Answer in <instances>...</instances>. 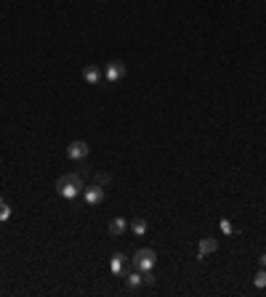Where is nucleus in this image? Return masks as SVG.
I'll use <instances>...</instances> for the list:
<instances>
[{
    "label": "nucleus",
    "instance_id": "1",
    "mask_svg": "<svg viewBox=\"0 0 266 297\" xmlns=\"http://www.w3.org/2000/svg\"><path fill=\"white\" fill-rule=\"evenodd\" d=\"M83 188H85V183H83V175L80 173H67L56 181V191L64 199H75L77 194H83Z\"/></svg>",
    "mask_w": 266,
    "mask_h": 297
},
{
    "label": "nucleus",
    "instance_id": "2",
    "mask_svg": "<svg viewBox=\"0 0 266 297\" xmlns=\"http://www.w3.org/2000/svg\"><path fill=\"white\" fill-rule=\"evenodd\" d=\"M155 263H157V255H155L152 247H141V249H136V252H133V268L136 271L146 273V271L155 268Z\"/></svg>",
    "mask_w": 266,
    "mask_h": 297
},
{
    "label": "nucleus",
    "instance_id": "3",
    "mask_svg": "<svg viewBox=\"0 0 266 297\" xmlns=\"http://www.w3.org/2000/svg\"><path fill=\"white\" fill-rule=\"evenodd\" d=\"M125 72H128V69H125V64L114 58V61H109L107 69H104V77H107V82H117V80L125 77Z\"/></svg>",
    "mask_w": 266,
    "mask_h": 297
},
{
    "label": "nucleus",
    "instance_id": "4",
    "mask_svg": "<svg viewBox=\"0 0 266 297\" xmlns=\"http://www.w3.org/2000/svg\"><path fill=\"white\" fill-rule=\"evenodd\" d=\"M88 151H91V146L85 144V141H72V144L67 146V157L80 162V159H85V157H88Z\"/></svg>",
    "mask_w": 266,
    "mask_h": 297
},
{
    "label": "nucleus",
    "instance_id": "5",
    "mask_svg": "<svg viewBox=\"0 0 266 297\" xmlns=\"http://www.w3.org/2000/svg\"><path fill=\"white\" fill-rule=\"evenodd\" d=\"M109 268H112V276H125L128 273V257L125 255H112V260H109Z\"/></svg>",
    "mask_w": 266,
    "mask_h": 297
},
{
    "label": "nucleus",
    "instance_id": "6",
    "mask_svg": "<svg viewBox=\"0 0 266 297\" xmlns=\"http://www.w3.org/2000/svg\"><path fill=\"white\" fill-rule=\"evenodd\" d=\"M83 196H85L88 205H101V202H104V186L94 183V186L83 188Z\"/></svg>",
    "mask_w": 266,
    "mask_h": 297
},
{
    "label": "nucleus",
    "instance_id": "7",
    "mask_svg": "<svg viewBox=\"0 0 266 297\" xmlns=\"http://www.w3.org/2000/svg\"><path fill=\"white\" fill-rule=\"evenodd\" d=\"M216 249H218V242L216 239H200V244H197V257L202 260L208 255H213Z\"/></svg>",
    "mask_w": 266,
    "mask_h": 297
},
{
    "label": "nucleus",
    "instance_id": "8",
    "mask_svg": "<svg viewBox=\"0 0 266 297\" xmlns=\"http://www.w3.org/2000/svg\"><path fill=\"white\" fill-rule=\"evenodd\" d=\"M125 228H128V220H125V218H112L109 220V234L112 236H123Z\"/></svg>",
    "mask_w": 266,
    "mask_h": 297
},
{
    "label": "nucleus",
    "instance_id": "9",
    "mask_svg": "<svg viewBox=\"0 0 266 297\" xmlns=\"http://www.w3.org/2000/svg\"><path fill=\"white\" fill-rule=\"evenodd\" d=\"M125 284H128V289H138V287H141V284H144V279H141V271H131V273H125Z\"/></svg>",
    "mask_w": 266,
    "mask_h": 297
},
{
    "label": "nucleus",
    "instance_id": "10",
    "mask_svg": "<svg viewBox=\"0 0 266 297\" xmlns=\"http://www.w3.org/2000/svg\"><path fill=\"white\" fill-rule=\"evenodd\" d=\"M83 80L91 82V85H96V82L101 80V72H99L96 67H85V69H83Z\"/></svg>",
    "mask_w": 266,
    "mask_h": 297
},
{
    "label": "nucleus",
    "instance_id": "11",
    "mask_svg": "<svg viewBox=\"0 0 266 297\" xmlns=\"http://www.w3.org/2000/svg\"><path fill=\"white\" fill-rule=\"evenodd\" d=\"M131 228H133V236H144V234H146V220H144V218H136V220L131 223Z\"/></svg>",
    "mask_w": 266,
    "mask_h": 297
},
{
    "label": "nucleus",
    "instance_id": "12",
    "mask_svg": "<svg viewBox=\"0 0 266 297\" xmlns=\"http://www.w3.org/2000/svg\"><path fill=\"white\" fill-rule=\"evenodd\" d=\"M11 218V207L3 202V196H0V220H8Z\"/></svg>",
    "mask_w": 266,
    "mask_h": 297
},
{
    "label": "nucleus",
    "instance_id": "13",
    "mask_svg": "<svg viewBox=\"0 0 266 297\" xmlns=\"http://www.w3.org/2000/svg\"><path fill=\"white\" fill-rule=\"evenodd\" d=\"M253 284H256L258 289H263V287H266V271H258L256 279H253Z\"/></svg>",
    "mask_w": 266,
    "mask_h": 297
},
{
    "label": "nucleus",
    "instance_id": "14",
    "mask_svg": "<svg viewBox=\"0 0 266 297\" xmlns=\"http://www.w3.org/2000/svg\"><path fill=\"white\" fill-rule=\"evenodd\" d=\"M141 279H144V284H146V287H155V276H152V271H146V273H141Z\"/></svg>",
    "mask_w": 266,
    "mask_h": 297
},
{
    "label": "nucleus",
    "instance_id": "15",
    "mask_svg": "<svg viewBox=\"0 0 266 297\" xmlns=\"http://www.w3.org/2000/svg\"><path fill=\"white\" fill-rule=\"evenodd\" d=\"M109 181H112V178H109L107 173H99V175H96V183H99V186H107Z\"/></svg>",
    "mask_w": 266,
    "mask_h": 297
},
{
    "label": "nucleus",
    "instance_id": "16",
    "mask_svg": "<svg viewBox=\"0 0 266 297\" xmlns=\"http://www.w3.org/2000/svg\"><path fill=\"white\" fill-rule=\"evenodd\" d=\"M221 231H224V234H229V236H232V234H234V225L229 223V220H221Z\"/></svg>",
    "mask_w": 266,
    "mask_h": 297
},
{
    "label": "nucleus",
    "instance_id": "17",
    "mask_svg": "<svg viewBox=\"0 0 266 297\" xmlns=\"http://www.w3.org/2000/svg\"><path fill=\"white\" fill-rule=\"evenodd\" d=\"M258 263H261V268L266 266V255H258Z\"/></svg>",
    "mask_w": 266,
    "mask_h": 297
}]
</instances>
